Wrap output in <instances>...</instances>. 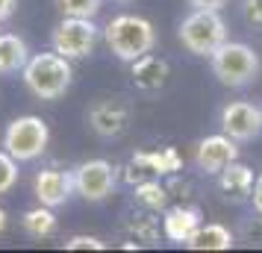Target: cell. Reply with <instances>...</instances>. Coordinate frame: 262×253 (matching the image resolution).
Returning <instances> with one entry per match:
<instances>
[{"label":"cell","instance_id":"6da1fadb","mask_svg":"<svg viewBox=\"0 0 262 253\" xmlns=\"http://www.w3.org/2000/svg\"><path fill=\"white\" fill-rule=\"evenodd\" d=\"M109 53L121 62H136L139 56L156 48V30L142 15H118L103 30Z\"/></svg>","mask_w":262,"mask_h":253},{"label":"cell","instance_id":"7a4b0ae2","mask_svg":"<svg viewBox=\"0 0 262 253\" xmlns=\"http://www.w3.org/2000/svg\"><path fill=\"white\" fill-rule=\"evenodd\" d=\"M21 74H24V85L38 100H59V97H65V91L71 88V80H74L71 59H65L56 50L30 56V62L24 65Z\"/></svg>","mask_w":262,"mask_h":253},{"label":"cell","instance_id":"3957f363","mask_svg":"<svg viewBox=\"0 0 262 253\" xmlns=\"http://www.w3.org/2000/svg\"><path fill=\"white\" fill-rule=\"evenodd\" d=\"M209 65H212V74L218 77V83L230 85V88L250 85L259 77V68H262L256 50L242 44V41H230V38L209 56Z\"/></svg>","mask_w":262,"mask_h":253},{"label":"cell","instance_id":"277c9868","mask_svg":"<svg viewBox=\"0 0 262 253\" xmlns=\"http://www.w3.org/2000/svg\"><path fill=\"white\" fill-rule=\"evenodd\" d=\"M183 48L194 56H212L227 41V24L218 9H194L189 18H183L177 30Z\"/></svg>","mask_w":262,"mask_h":253},{"label":"cell","instance_id":"5b68a950","mask_svg":"<svg viewBox=\"0 0 262 253\" xmlns=\"http://www.w3.org/2000/svg\"><path fill=\"white\" fill-rule=\"evenodd\" d=\"M50 142L48 124L38 115H21L15 118L6 133H3V150H9L18 162H33L45 153V147Z\"/></svg>","mask_w":262,"mask_h":253},{"label":"cell","instance_id":"8992f818","mask_svg":"<svg viewBox=\"0 0 262 253\" xmlns=\"http://www.w3.org/2000/svg\"><path fill=\"white\" fill-rule=\"evenodd\" d=\"M50 44L56 53H62L65 59H85L95 53L97 44V27L95 18H74V15H65L53 36H50Z\"/></svg>","mask_w":262,"mask_h":253},{"label":"cell","instance_id":"52a82bcc","mask_svg":"<svg viewBox=\"0 0 262 253\" xmlns=\"http://www.w3.org/2000/svg\"><path fill=\"white\" fill-rule=\"evenodd\" d=\"M118 186V168L106 159H89L74 168V189L89 203H103Z\"/></svg>","mask_w":262,"mask_h":253},{"label":"cell","instance_id":"ba28073f","mask_svg":"<svg viewBox=\"0 0 262 253\" xmlns=\"http://www.w3.org/2000/svg\"><path fill=\"white\" fill-rule=\"evenodd\" d=\"M183 168V156L177 147H159V150H139L127 165V182H142L147 177H171Z\"/></svg>","mask_w":262,"mask_h":253},{"label":"cell","instance_id":"9c48e42d","mask_svg":"<svg viewBox=\"0 0 262 253\" xmlns=\"http://www.w3.org/2000/svg\"><path fill=\"white\" fill-rule=\"evenodd\" d=\"M221 133L236 142H253L262 133V109L248 100H233L221 109Z\"/></svg>","mask_w":262,"mask_h":253},{"label":"cell","instance_id":"30bf717a","mask_svg":"<svg viewBox=\"0 0 262 253\" xmlns=\"http://www.w3.org/2000/svg\"><path fill=\"white\" fill-rule=\"evenodd\" d=\"M89 127L95 130L100 139H121L130 130V106L124 100H97L89 106Z\"/></svg>","mask_w":262,"mask_h":253},{"label":"cell","instance_id":"8fae6325","mask_svg":"<svg viewBox=\"0 0 262 253\" xmlns=\"http://www.w3.org/2000/svg\"><path fill=\"white\" fill-rule=\"evenodd\" d=\"M233 159H238V142L230 139L227 133L206 135L194 147V165L203 174H221Z\"/></svg>","mask_w":262,"mask_h":253},{"label":"cell","instance_id":"7c38bea8","mask_svg":"<svg viewBox=\"0 0 262 253\" xmlns=\"http://www.w3.org/2000/svg\"><path fill=\"white\" fill-rule=\"evenodd\" d=\"M33 192H36L38 203L50 206V209H56V206L68 203V197H71V194L77 192V189H74V171L41 168V171L36 174Z\"/></svg>","mask_w":262,"mask_h":253},{"label":"cell","instance_id":"4fadbf2b","mask_svg":"<svg viewBox=\"0 0 262 253\" xmlns=\"http://www.w3.org/2000/svg\"><path fill=\"white\" fill-rule=\"evenodd\" d=\"M253 182H256L253 171H250L248 165H242L238 159H233V162L218 174V189L224 194V200H230V203H245V200H250Z\"/></svg>","mask_w":262,"mask_h":253},{"label":"cell","instance_id":"5bb4252c","mask_svg":"<svg viewBox=\"0 0 262 253\" xmlns=\"http://www.w3.org/2000/svg\"><path fill=\"white\" fill-rule=\"evenodd\" d=\"M201 224L203 221L198 206H171V209H165V218H162V236L174 244H186Z\"/></svg>","mask_w":262,"mask_h":253},{"label":"cell","instance_id":"9a60e30c","mask_svg":"<svg viewBox=\"0 0 262 253\" xmlns=\"http://www.w3.org/2000/svg\"><path fill=\"white\" fill-rule=\"evenodd\" d=\"M130 74H133L136 88H142V91H159L168 83V62L162 56H154V50H150V53L139 56L136 62H130Z\"/></svg>","mask_w":262,"mask_h":253},{"label":"cell","instance_id":"2e32d148","mask_svg":"<svg viewBox=\"0 0 262 253\" xmlns=\"http://www.w3.org/2000/svg\"><path fill=\"white\" fill-rule=\"evenodd\" d=\"M233 244H236V239L224 224H201L186 241L189 250H230Z\"/></svg>","mask_w":262,"mask_h":253},{"label":"cell","instance_id":"e0dca14e","mask_svg":"<svg viewBox=\"0 0 262 253\" xmlns=\"http://www.w3.org/2000/svg\"><path fill=\"white\" fill-rule=\"evenodd\" d=\"M27 62L30 50L24 38H18L15 33H0V74H21Z\"/></svg>","mask_w":262,"mask_h":253},{"label":"cell","instance_id":"ac0fdd59","mask_svg":"<svg viewBox=\"0 0 262 253\" xmlns=\"http://www.w3.org/2000/svg\"><path fill=\"white\" fill-rule=\"evenodd\" d=\"M56 212L50 209V206L38 203L36 209H27L24 218H21V227H24L27 236H33V239H48L56 233Z\"/></svg>","mask_w":262,"mask_h":253},{"label":"cell","instance_id":"d6986e66","mask_svg":"<svg viewBox=\"0 0 262 253\" xmlns=\"http://www.w3.org/2000/svg\"><path fill=\"white\" fill-rule=\"evenodd\" d=\"M133 200H136L139 206H144L147 212H159V209L168 206V189L159 182V177H147V180L136 182Z\"/></svg>","mask_w":262,"mask_h":253},{"label":"cell","instance_id":"ffe728a7","mask_svg":"<svg viewBox=\"0 0 262 253\" xmlns=\"http://www.w3.org/2000/svg\"><path fill=\"white\" fill-rule=\"evenodd\" d=\"M127 233H130L136 241H127L124 247H144V244H156L159 241V224H156L154 218H147V215H133L130 221H127Z\"/></svg>","mask_w":262,"mask_h":253},{"label":"cell","instance_id":"44dd1931","mask_svg":"<svg viewBox=\"0 0 262 253\" xmlns=\"http://www.w3.org/2000/svg\"><path fill=\"white\" fill-rule=\"evenodd\" d=\"M18 159L9 153V150H0V194H9L15 189V182H18Z\"/></svg>","mask_w":262,"mask_h":253},{"label":"cell","instance_id":"7402d4cb","mask_svg":"<svg viewBox=\"0 0 262 253\" xmlns=\"http://www.w3.org/2000/svg\"><path fill=\"white\" fill-rule=\"evenodd\" d=\"M62 15H74V18H95L100 12L103 0H56Z\"/></svg>","mask_w":262,"mask_h":253},{"label":"cell","instance_id":"603a6c76","mask_svg":"<svg viewBox=\"0 0 262 253\" xmlns=\"http://www.w3.org/2000/svg\"><path fill=\"white\" fill-rule=\"evenodd\" d=\"M65 250H106V244L95 236H74L65 241Z\"/></svg>","mask_w":262,"mask_h":253},{"label":"cell","instance_id":"cb8c5ba5","mask_svg":"<svg viewBox=\"0 0 262 253\" xmlns=\"http://www.w3.org/2000/svg\"><path fill=\"white\" fill-rule=\"evenodd\" d=\"M242 15H245V21L250 27L262 30V0H245L242 3Z\"/></svg>","mask_w":262,"mask_h":253},{"label":"cell","instance_id":"d4e9b609","mask_svg":"<svg viewBox=\"0 0 262 253\" xmlns=\"http://www.w3.org/2000/svg\"><path fill=\"white\" fill-rule=\"evenodd\" d=\"M259 215V212H256ZM242 236L248 241H262V215L259 218H248L245 224H242Z\"/></svg>","mask_w":262,"mask_h":253},{"label":"cell","instance_id":"484cf974","mask_svg":"<svg viewBox=\"0 0 262 253\" xmlns=\"http://www.w3.org/2000/svg\"><path fill=\"white\" fill-rule=\"evenodd\" d=\"M227 0H189L191 9H221Z\"/></svg>","mask_w":262,"mask_h":253},{"label":"cell","instance_id":"4316f807","mask_svg":"<svg viewBox=\"0 0 262 253\" xmlns=\"http://www.w3.org/2000/svg\"><path fill=\"white\" fill-rule=\"evenodd\" d=\"M250 200H253V209L262 215V174L256 177V182H253V194H250Z\"/></svg>","mask_w":262,"mask_h":253},{"label":"cell","instance_id":"83f0119b","mask_svg":"<svg viewBox=\"0 0 262 253\" xmlns=\"http://www.w3.org/2000/svg\"><path fill=\"white\" fill-rule=\"evenodd\" d=\"M18 9V0H0V21H9Z\"/></svg>","mask_w":262,"mask_h":253},{"label":"cell","instance_id":"f1b7e54d","mask_svg":"<svg viewBox=\"0 0 262 253\" xmlns=\"http://www.w3.org/2000/svg\"><path fill=\"white\" fill-rule=\"evenodd\" d=\"M3 229H6V209L0 206V233H3Z\"/></svg>","mask_w":262,"mask_h":253},{"label":"cell","instance_id":"f546056e","mask_svg":"<svg viewBox=\"0 0 262 253\" xmlns=\"http://www.w3.org/2000/svg\"><path fill=\"white\" fill-rule=\"evenodd\" d=\"M115 3H130V0H115Z\"/></svg>","mask_w":262,"mask_h":253}]
</instances>
